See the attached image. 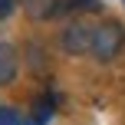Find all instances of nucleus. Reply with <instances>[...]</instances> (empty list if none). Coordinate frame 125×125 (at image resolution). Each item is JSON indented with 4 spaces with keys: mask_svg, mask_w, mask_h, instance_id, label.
I'll use <instances>...</instances> for the list:
<instances>
[{
    "mask_svg": "<svg viewBox=\"0 0 125 125\" xmlns=\"http://www.w3.org/2000/svg\"><path fill=\"white\" fill-rule=\"evenodd\" d=\"M122 50H125V23L122 20H102V23H95L92 56L99 62H112Z\"/></svg>",
    "mask_w": 125,
    "mask_h": 125,
    "instance_id": "1",
    "label": "nucleus"
},
{
    "mask_svg": "<svg viewBox=\"0 0 125 125\" xmlns=\"http://www.w3.org/2000/svg\"><path fill=\"white\" fill-rule=\"evenodd\" d=\"M92 36H95V26H89L86 20H69L59 33V46L66 56H92Z\"/></svg>",
    "mask_w": 125,
    "mask_h": 125,
    "instance_id": "2",
    "label": "nucleus"
},
{
    "mask_svg": "<svg viewBox=\"0 0 125 125\" xmlns=\"http://www.w3.org/2000/svg\"><path fill=\"white\" fill-rule=\"evenodd\" d=\"M20 76V53L10 40H0V89L13 86Z\"/></svg>",
    "mask_w": 125,
    "mask_h": 125,
    "instance_id": "3",
    "label": "nucleus"
},
{
    "mask_svg": "<svg viewBox=\"0 0 125 125\" xmlns=\"http://www.w3.org/2000/svg\"><path fill=\"white\" fill-rule=\"evenodd\" d=\"M82 13H102V0H59L53 20H82Z\"/></svg>",
    "mask_w": 125,
    "mask_h": 125,
    "instance_id": "4",
    "label": "nucleus"
},
{
    "mask_svg": "<svg viewBox=\"0 0 125 125\" xmlns=\"http://www.w3.org/2000/svg\"><path fill=\"white\" fill-rule=\"evenodd\" d=\"M59 0H20V7H23V13L30 20H36V23H46V20H53V10H56Z\"/></svg>",
    "mask_w": 125,
    "mask_h": 125,
    "instance_id": "5",
    "label": "nucleus"
},
{
    "mask_svg": "<svg viewBox=\"0 0 125 125\" xmlns=\"http://www.w3.org/2000/svg\"><path fill=\"white\" fill-rule=\"evenodd\" d=\"M53 119V99L50 95H40L33 102V115H30V125H50Z\"/></svg>",
    "mask_w": 125,
    "mask_h": 125,
    "instance_id": "6",
    "label": "nucleus"
},
{
    "mask_svg": "<svg viewBox=\"0 0 125 125\" xmlns=\"http://www.w3.org/2000/svg\"><path fill=\"white\" fill-rule=\"evenodd\" d=\"M0 125H26V122L13 105H0Z\"/></svg>",
    "mask_w": 125,
    "mask_h": 125,
    "instance_id": "7",
    "label": "nucleus"
},
{
    "mask_svg": "<svg viewBox=\"0 0 125 125\" xmlns=\"http://www.w3.org/2000/svg\"><path fill=\"white\" fill-rule=\"evenodd\" d=\"M20 7V0H0V20H7V17H13V10Z\"/></svg>",
    "mask_w": 125,
    "mask_h": 125,
    "instance_id": "8",
    "label": "nucleus"
},
{
    "mask_svg": "<svg viewBox=\"0 0 125 125\" xmlns=\"http://www.w3.org/2000/svg\"><path fill=\"white\" fill-rule=\"evenodd\" d=\"M122 3H125V0H122Z\"/></svg>",
    "mask_w": 125,
    "mask_h": 125,
    "instance_id": "9",
    "label": "nucleus"
}]
</instances>
